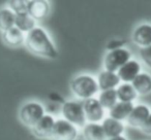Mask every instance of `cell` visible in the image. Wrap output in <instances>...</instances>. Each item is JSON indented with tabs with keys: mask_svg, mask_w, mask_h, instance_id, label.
Masks as SVG:
<instances>
[{
	"mask_svg": "<svg viewBox=\"0 0 151 140\" xmlns=\"http://www.w3.org/2000/svg\"><path fill=\"white\" fill-rule=\"evenodd\" d=\"M79 136L78 127L64 119H58L55 122L50 139L52 140H76Z\"/></svg>",
	"mask_w": 151,
	"mask_h": 140,
	"instance_id": "8992f818",
	"label": "cell"
},
{
	"mask_svg": "<svg viewBox=\"0 0 151 140\" xmlns=\"http://www.w3.org/2000/svg\"><path fill=\"white\" fill-rule=\"evenodd\" d=\"M99 101L105 109L110 110L113 108L118 102V97L117 93H116V89L113 90H107V91H101L99 94Z\"/></svg>",
	"mask_w": 151,
	"mask_h": 140,
	"instance_id": "7402d4cb",
	"label": "cell"
},
{
	"mask_svg": "<svg viewBox=\"0 0 151 140\" xmlns=\"http://www.w3.org/2000/svg\"><path fill=\"white\" fill-rule=\"evenodd\" d=\"M117 93L118 101L120 102H128L132 103L138 97V93L136 92L134 88L132 87V84H120L118 88L116 89Z\"/></svg>",
	"mask_w": 151,
	"mask_h": 140,
	"instance_id": "d6986e66",
	"label": "cell"
},
{
	"mask_svg": "<svg viewBox=\"0 0 151 140\" xmlns=\"http://www.w3.org/2000/svg\"><path fill=\"white\" fill-rule=\"evenodd\" d=\"M82 102L87 123L101 124V122L106 119V109L101 104L99 99L90 98Z\"/></svg>",
	"mask_w": 151,
	"mask_h": 140,
	"instance_id": "52a82bcc",
	"label": "cell"
},
{
	"mask_svg": "<svg viewBox=\"0 0 151 140\" xmlns=\"http://www.w3.org/2000/svg\"><path fill=\"white\" fill-rule=\"evenodd\" d=\"M151 110L147 105L138 104L134 107L130 112L129 117H127V124L134 128H142L143 125L146 123L147 119L149 117Z\"/></svg>",
	"mask_w": 151,
	"mask_h": 140,
	"instance_id": "9c48e42d",
	"label": "cell"
},
{
	"mask_svg": "<svg viewBox=\"0 0 151 140\" xmlns=\"http://www.w3.org/2000/svg\"><path fill=\"white\" fill-rule=\"evenodd\" d=\"M45 114V107L37 101H28L24 103L19 110V119L21 123L29 128H33Z\"/></svg>",
	"mask_w": 151,
	"mask_h": 140,
	"instance_id": "277c9868",
	"label": "cell"
},
{
	"mask_svg": "<svg viewBox=\"0 0 151 140\" xmlns=\"http://www.w3.org/2000/svg\"><path fill=\"white\" fill-rule=\"evenodd\" d=\"M134 103L128 102H120L118 101L117 104L109 110V117L117 121H126L127 117H129L130 112L134 109Z\"/></svg>",
	"mask_w": 151,
	"mask_h": 140,
	"instance_id": "e0dca14e",
	"label": "cell"
},
{
	"mask_svg": "<svg viewBox=\"0 0 151 140\" xmlns=\"http://www.w3.org/2000/svg\"><path fill=\"white\" fill-rule=\"evenodd\" d=\"M108 140H127V138L124 137V136H118V137H114V138H109Z\"/></svg>",
	"mask_w": 151,
	"mask_h": 140,
	"instance_id": "484cf974",
	"label": "cell"
},
{
	"mask_svg": "<svg viewBox=\"0 0 151 140\" xmlns=\"http://www.w3.org/2000/svg\"><path fill=\"white\" fill-rule=\"evenodd\" d=\"M9 7L16 15L25 14L27 13V1H23V0H12V1H9Z\"/></svg>",
	"mask_w": 151,
	"mask_h": 140,
	"instance_id": "603a6c76",
	"label": "cell"
},
{
	"mask_svg": "<svg viewBox=\"0 0 151 140\" xmlns=\"http://www.w3.org/2000/svg\"><path fill=\"white\" fill-rule=\"evenodd\" d=\"M132 39L141 48L151 45V24L144 23L137 26L132 32Z\"/></svg>",
	"mask_w": 151,
	"mask_h": 140,
	"instance_id": "7c38bea8",
	"label": "cell"
},
{
	"mask_svg": "<svg viewBox=\"0 0 151 140\" xmlns=\"http://www.w3.org/2000/svg\"><path fill=\"white\" fill-rule=\"evenodd\" d=\"M55 122H56V119H54L53 115L45 114L40 119V121H38L37 124L33 128H31L32 133L37 138H42V139L50 138L53 131V128H54Z\"/></svg>",
	"mask_w": 151,
	"mask_h": 140,
	"instance_id": "30bf717a",
	"label": "cell"
},
{
	"mask_svg": "<svg viewBox=\"0 0 151 140\" xmlns=\"http://www.w3.org/2000/svg\"><path fill=\"white\" fill-rule=\"evenodd\" d=\"M69 87L73 96L82 101L94 98L99 91L96 78L86 73L75 76L71 80Z\"/></svg>",
	"mask_w": 151,
	"mask_h": 140,
	"instance_id": "7a4b0ae2",
	"label": "cell"
},
{
	"mask_svg": "<svg viewBox=\"0 0 151 140\" xmlns=\"http://www.w3.org/2000/svg\"><path fill=\"white\" fill-rule=\"evenodd\" d=\"M139 55H140L142 62L148 68L151 69V45L146 46V48H141L139 50Z\"/></svg>",
	"mask_w": 151,
	"mask_h": 140,
	"instance_id": "cb8c5ba5",
	"label": "cell"
},
{
	"mask_svg": "<svg viewBox=\"0 0 151 140\" xmlns=\"http://www.w3.org/2000/svg\"><path fill=\"white\" fill-rule=\"evenodd\" d=\"M138 95L145 96L151 93V75L146 72H141L132 82Z\"/></svg>",
	"mask_w": 151,
	"mask_h": 140,
	"instance_id": "ac0fdd59",
	"label": "cell"
},
{
	"mask_svg": "<svg viewBox=\"0 0 151 140\" xmlns=\"http://www.w3.org/2000/svg\"><path fill=\"white\" fill-rule=\"evenodd\" d=\"M97 84H99V91H107L117 89L120 85V78L117 73L103 70L99 73L96 77Z\"/></svg>",
	"mask_w": 151,
	"mask_h": 140,
	"instance_id": "4fadbf2b",
	"label": "cell"
},
{
	"mask_svg": "<svg viewBox=\"0 0 151 140\" xmlns=\"http://www.w3.org/2000/svg\"><path fill=\"white\" fill-rule=\"evenodd\" d=\"M15 27H17L23 33L27 34L36 27V21L32 19L28 13L16 15Z\"/></svg>",
	"mask_w": 151,
	"mask_h": 140,
	"instance_id": "ffe728a7",
	"label": "cell"
},
{
	"mask_svg": "<svg viewBox=\"0 0 151 140\" xmlns=\"http://www.w3.org/2000/svg\"><path fill=\"white\" fill-rule=\"evenodd\" d=\"M101 126L104 128V131L106 133L107 138H114L118 137V136H122L124 132V124L117 119H114L110 117H107L103 122H101Z\"/></svg>",
	"mask_w": 151,
	"mask_h": 140,
	"instance_id": "9a60e30c",
	"label": "cell"
},
{
	"mask_svg": "<svg viewBox=\"0 0 151 140\" xmlns=\"http://www.w3.org/2000/svg\"><path fill=\"white\" fill-rule=\"evenodd\" d=\"M25 33L20 31L17 27H13L7 31L2 32V40L7 46L19 48L25 43Z\"/></svg>",
	"mask_w": 151,
	"mask_h": 140,
	"instance_id": "2e32d148",
	"label": "cell"
},
{
	"mask_svg": "<svg viewBox=\"0 0 151 140\" xmlns=\"http://www.w3.org/2000/svg\"><path fill=\"white\" fill-rule=\"evenodd\" d=\"M141 64L137 60H129L118 70L117 74L120 80L125 84H132V80L141 73Z\"/></svg>",
	"mask_w": 151,
	"mask_h": 140,
	"instance_id": "8fae6325",
	"label": "cell"
},
{
	"mask_svg": "<svg viewBox=\"0 0 151 140\" xmlns=\"http://www.w3.org/2000/svg\"><path fill=\"white\" fill-rule=\"evenodd\" d=\"M141 129H142V131L144 132V133L151 135V113H150V115H149L148 119H147L146 123L143 125V127L141 128Z\"/></svg>",
	"mask_w": 151,
	"mask_h": 140,
	"instance_id": "d4e9b609",
	"label": "cell"
},
{
	"mask_svg": "<svg viewBox=\"0 0 151 140\" xmlns=\"http://www.w3.org/2000/svg\"><path fill=\"white\" fill-rule=\"evenodd\" d=\"M27 13L36 22L45 20L50 14V4L45 0L27 1Z\"/></svg>",
	"mask_w": 151,
	"mask_h": 140,
	"instance_id": "ba28073f",
	"label": "cell"
},
{
	"mask_svg": "<svg viewBox=\"0 0 151 140\" xmlns=\"http://www.w3.org/2000/svg\"><path fill=\"white\" fill-rule=\"evenodd\" d=\"M61 114L63 119L76 127L83 128L87 123L82 101L68 100L63 102L61 106Z\"/></svg>",
	"mask_w": 151,
	"mask_h": 140,
	"instance_id": "3957f363",
	"label": "cell"
},
{
	"mask_svg": "<svg viewBox=\"0 0 151 140\" xmlns=\"http://www.w3.org/2000/svg\"><path fill=\"white\" fill-rule=\"evenodd\" d=\"M16 14L7 7L0 9V31H7L11 28L15 27Z\"/></svg>",
	"mask_w": 151,
	"mask_h": 140,
	"instance_id": "44dd1931",
	"label": "cell"
},
{
	"mask_svg": "<svg viewBox=\"0 0 151 140\" xmlns=\"http://www.w3.org/2000/svg\"><path fill=\"white\" fill-rule=\"evenodd\" d=\"M132 60V53L125 48L110 50L104 58V70L117 73L124 64Z\"/></svg>",
	"mask_w": 151,
	"mask_h": 140,
	"instance_id": "5b68a950",
	"label": "cell"
},
{
	"mask_svg": "<svg viewBox=\"0 0 151 140\" xmlns=\"http://www.w3.org/2000/svg\"><path fill=\"white\" fill-rule=\"evenodd\" d=\"M25 48L31 54L47 59H56L58 50L52 41L48 32L42 27L36 26L33 30L26 34Z\"/></svg>",
	"mask_w": 151,
	"mask_h": 140,
	"instance_id": "6da1fadb",
	"label": "cell"
},
{
	"mask_svg": "<svg viewBox=\"0 0 151 140\" xmlns=\"http://www.w3.org/2000/svg\"><path fill=\"white\" fill-rule=\"evenodd\" d=\"M82 135L84 140H108L101 124L86 123L82 128Z\"/></svg>",
	"mask_w": 151,
	"mask_h": 140,
	"instance_id": "5bb4252c",
	"label": "cell"
}]
</instances>
